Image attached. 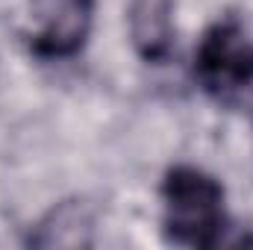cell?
Returning a JSON list of instances; mask_svg holds the SVG:
<instances>
[{"instance_id": "1", "label": "cell", "mask_w": 253, "mask_h": 250, "mask_svg": "<svg viewBox=\"0 0 253 250\" xmlns=\"http://www.w3.org/2000/svg\"><path fill=\"white\" fill-rule=\"evenodd\" d=\"M165 239L186 248H218L227 233L224 186L194 165H174L162 180Z\"/></svg>"}, {"instance_id": "2", "label": "cell", "mask_w": 253, "mask_h": 250, "mask_svg": "<svg viewBox=\"0 0 253 250\" xmlns=\"http://www.w3.org/2000/svg\"><path fill=\"white\" fill-rule=\"evenodd\" d=\"M194 80L218 103H239L253 91V39L233 18L212 24L194 50Z\"/></svg>"}, {"instance_id": "3", "label": "cell", "mask_w": 253, "mask_h": 250, "mask_svg": "<svg viewBox=\"0 0 253 250\" xmlns=\"http://www.w3.org/2000/svg\"><path fill=\"white\" fill-rule=\"evenodd\" d=\"M33 24L27 44L39 59H71L88 42L94 0H33Z\"/></svg>"}, {"instance_id": "4", "label": "cell", "mask_w": 253, "mask_h": 250, "mask_svg": "<svg viewBox=\"0 0 253 250\" xmlns=\"http://www.w3.org/2000/svg\"><path fill=\"white\" fill-rule=\"evenodd\" d=\"M126 21L138 56L165 62L174 44V0H129Z\"/></svg>"}]
</instances>
